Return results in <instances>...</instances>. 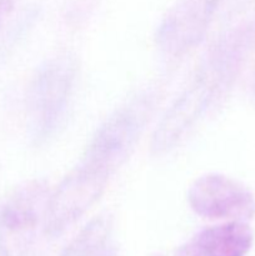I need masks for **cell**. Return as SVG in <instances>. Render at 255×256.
<instances>
[{
  "instance_id": "cell-5",
  "label": "cell",
  "mask_w": 255,
  "mask_h": 256,
  "mask_svg": "<svg viewBox=\"0 0 255 256\" xmlns=\"http://www.w3.org/2000/svg\"><path fill=\"white\" fill-rule=\"evenodd\" d=\"M112 178L98 170L78 164L50 192L44 218V232L59 236L100 200Z\"/></svg>"
},
{
  "instance_id": "cell-6",
  "label": "cell",
  "mask_w": 255,
  "mask_h": 256,
  "mask_svg": "<svg viewBox=\"0 0 255 256\" xmlns=\"http://www.w3.org/2000/svg\"><path fill=\"white\" fill-rule=\"evenodd\" d=\"M190 209L210 220L246 222L255 216V196L244 184L226 175L209 172L196 178L186 192Z\"/></svg>"
},
{
  "instance_id": "cell-7",
  "label": "cell",
  "mask_w": 255,
  "mask_h": 256,
  "mask_svg": "<svg viewBox=\"0 0 255 256\" xmlns=\"http://www.w3.org/2000/svg\"><path fill=\"white\" fill-rule=\"evenodd\" d=\"M222 0H179L156 29V45L170 59H179L202 44Z\"/></svg>"
},
{
  "instance_id": "cell-1",
  "label": "cell",
  "mask_w": 255,
  "mask_h": 256,
  "mask_svg": "<svg viewBox=\"0 0 255 256\" xmlns=\"http://www.w3.org/2000/svg\"><path fill=\"white\" fill-rule=\"evenodd\" d=\"M240 42L229 32L206 52L186 86L162 114L152 136V154L178 146L225 94L239 65Z\"/></svg>"
},
{
  "instance_id": "cell-2",
  "label": "cell",
  "mask_w": 255,
  "mask_h": 256,
  "mask_svg": "<svg viewBox=\"0 0 255 256\" xmlns=\"http://www.w3.org/2000/svg\"><path fill=\"white\" fill-rule=\"evenodd\" d=\"M156 102V92L142 90L119 105L95 130L80 162L112 176L134 152Z\"/></svg>"
},
{
  "instance_id": "cell-9",
  "label": "cell",
  "mask_w": 255,
  "mask_h": 256,
  "mask_svg": "<svg viewBox=\"0 0 255 256\" xmlns=\"http://www.w3.org/2000/svg\"><path fill=\"white\" fill-rule=\"evenodd\" d=\"M60 256H116L112 219L100 215L90 220Z\"/></svg>"
},
{
  "instance_id": "cell-10",
  "label": "cell",
  "mask_w": 255,
  "mask_h": 256,
  "mask_svg": "<svg viewBox=\"0 0 255 256\" xmlns=\"http://www.w3.org/2000/svg\"><path fill=\"white\" fill-rule=\"evenodd\" d=\"M16 2L18 0H0V12L8 15L12 9H14Z\"/></svg>"
},
{
  "instance_id": "cell-11",
  "label": "cell",
  "mask_w": 255,
  "mask_h": 256,
  "mask_svg": "<svg viewBox=\"0 0 255 256\" xmlns=\"http://www.w3.org/2000/svg\"><path fill=\"white\" fill-rule=\"evenodd\" d=\"M6 16L5 14H2V12H0V30H2V24H4V18Z\"/></svg>"
},
{
  "instance_id": "cell-3",
  "label": "cell",
  "mask_w": 255,
  "mask_h": 256,
  "mask_svg": "<svg viewBox=\"0 0 255 256\" xmlns=\"http://www.w3.org/2000/svg\"><path fill=\"white\" fill-rule=\"evenodd\" d=\"M78 78L70 55L49 58L35 70L26 95L28 129L36 145L52 139L66 119Z\"/></svg>"
},
{
  "instance_id": "cell-8",
  "label": "cell",
  "mask_w": 255,
  "mask_h": 256,
  "mask_svg": "<svg viewBox=\"0 0 255 256\" xmlns=\"http://www.w3.org/2000/svg\"><path fill=\"white\" fill-rule=\"evenodd\" d=\"M252 242V230L246 222L230 220L205 228L189 244L199 256H246Z\"/></svg>"
},
{
  "instance_id": "cell-4",
  "label": "cell",
  "mask_w": 255,
  "mask_h": 256,
  "mask_svg": "<svg viewBox=\"0 0 255 256\" xmlns=\"http://www.w3.org/2000/svg\"><path fill=\"white\" fill-rule=\"evenodd\" d=\"M48 185L30 180L12 190L0 204V256H29L40 225L44 226Z\"/></svg>"
}]
</instances>
